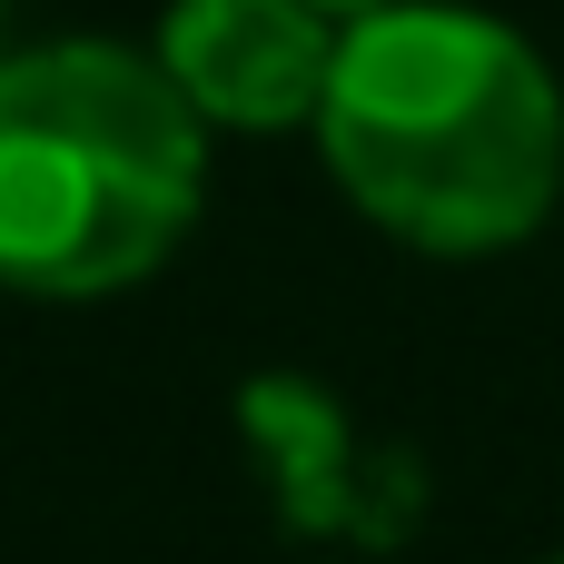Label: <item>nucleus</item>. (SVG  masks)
Wrapping results in <instances>:
<instances>
[{"label": "nucleus", "instance_id": "f03ea898", "mask_svg": "<svg viewBox=\"0 0 564 564\" xmlns=\"http://www.w3.org/2000/svg\"><path fill=\"white\" fill-rule=\"evenodd\" d=\"M208 188V119L159 50L50 40L0 59V278L30 297H99L149 278Z\"/></svg>", "mask_w": 564, "mask_h": 564}, {"label": "nucleus", "instance_id": "f257e3e1", "mask_svg": "<svg viewBox=\"0 0 564 564\" xmlns=\"http://www.w3.org/2000/svg\"><path fill=\"white\" fill-rule=\"evenodd\" d=\"M317 139L337 188L436 258L535 238L564 188V99L545 59L506 20L436 0H387L337 30Z\"/></svg>", "mask_w": 564, "mask_h": 564}, {"label": "nucleus", "instance_id": "20e7f679", "mask_svg": "<svg viewBox=\"0 0 564 564\" xmlns=\"http://www.w3.org/2000/svg\"><path fill=\"white\" fill-rule=\"evenodd\" d=\"M307 10H327V20H367V10H387V0H307Z\"/></svg>", "mask_w": 564, "mask_h": 564}, {"label": "nucleus", "instance_id": "7ed1b4c3", "mask_svg": "<svg viewBox=\"0 0 564 564\" xmlns=\"http://www.w3.org/2000/svg\"><path fill=\"white\" fill-rule=\"evenodd\" d=\"M337 30L347 20L307 0H178L159 30V69L208 129H297L327 99Z\"/></svg>", "mask_w": 564, "mask_h": 564}]
</instances>
